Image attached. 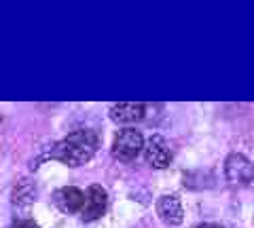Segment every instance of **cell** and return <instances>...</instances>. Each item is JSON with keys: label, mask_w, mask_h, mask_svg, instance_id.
<instances>
[{"label": "cell", "mask_w": 254, "mask_h": 228, "mask_svg": "<svg viewBox=\"0 0 254 228\" xmlns=\"http://www.w3.org/2000/svg\"><path fill=\"white\" fill-rule=\"evenodd\" d=\"M100 148V136L93 129H78L72 131L68 137L60 139L58 144L51 148L49 159L60 161L68 167H81V165L89 163Z\"/></svg>", "instance_id": "6da1fadb"}, {"label": "cell", "mask_w": 254, "mask_h": 228, "mask_svg": "<svg viewBox=\"0 0 254 228\" xmlns=\"http://www.w3.org/2000/svg\"><path fill=\"white\" fill-rule=\"evenodd\" d=\"M144 150V137L142 133L136 129H123L115 136L113 141V154L117 156L119 161L123 163H129L133 161L136 156Z\"/></svg>", "instance_id": "7a4b0ae2"}, {"label": "cell", "mask_w": 254, "mask_h": 228, "mask_svg": "<svg viewBox=\"0 0 254 228\" xmlns=\"http://www.w3.org/2000/svg\"><path fill=\"white\" fill-rule=\"evenodd\" d=\"M225 176L229 180V184L246 186L254 180V165L246 159L244 154L233 152V154H229L225 161Z\"/></svg>", "instance_id": "3957f363"}, {"label": "cell", "mask_w": 254, "mask_h": 228, "mask_svg": "<svg viewBox=\"0 0 254 228\" xmlns=\"http://www.w3.org/2000/svg\"><path fill=\"white\" fill-rule=\"evenodd\" d=\"M106 207H108V192L100 184H93V186H89V190H87V199H85V207L81 211V218L85 222H93V220H98L106 214Z\"/></svg>", "instance_id": "277c9868"}, {"label": "cell", "mask_w": 254, "mask_h": 228, "mask_svg": "<svg viewBox=\"0 0 254 228\" xmlns=\"http://www.w3.org/2000/svg\"><path fill=\"white\" fill-rule=\"evenodd\" d=\"M144 159L150 167L155 169H165L172 163V150L161 136H153L144 144Z\"/></svg>", "instance_id": "5b68a950"}, {"label": "cell", "mask_w": 254, "mask_h": 228, "mask_svg": "<svg viewBox=\"0 0 254 228\" xmlns=\"http://www.w3.org/2000/svg\"><path fill=\"white\" fill-rule=\"evenodd\" d=\"M146 114V104L142 101H121L110 108V119L119 125H133L140 123Z\"/></svg>", "instance_id": "8992f818"}, {"label": "cell", "mask_w": 254, "mask_h": 228, "mask_svg": "<svg viewBox=\"0 0 254 228\" xmlns=\"http://www.w3.org/2000/svg\"><path fill=\"white\" fill-rule=\"evenodd\" d=\"M85 199L87 194L76 186H66V188H60L55 192V205L60 207V211L64 214H76V211H83L85 207Z\"/></svg>", "instance_id": "52a82bcc"}, {"label": "cell", "mask_w": 254, "mask_h": 228, "mask_svg": "<svg viewBox=\"0 0 254 228\" xmlns=\"http://www.w3.org/2000/svg\"><path fill=\"white\" fill-rule=\"evenodd\" d=\"M157 214L168 226H178L185 220V211H182L180 199L176 194H163L157 201Z\"/></svg>", "instance_id": "ba28073f"}, {"label": "cell", "mask_w": 254, "mask_h": 228, "mask_svg": "<svg viewBox=\"0 0 254 228\" xmlns=\"http://www.w3.org/2000/svg\"><path fill=\"white\" fill-rule=\"evenodd\" d=\"M34 199V190L30 188L28 180H21V182L15 186V203H30Z\"/></svg>", "instance_id": "9c48e42d"}, {"label": "cell", "mask_w": 254, "mask_h": 228, "mask_svg": "<svg viewBox=\"0 0 254 228\" xmlns=\"http://www.w3.org/2000/svg\"><path fill=\"white\" fill-rule=\"evenodd\" d=\"M13 228H41V226H38L36 222H32V220H21V222H17Z\"/></svg>", "instance_id": "30bf717a"}, {"label": "cell", "mask_w": 254, "mask_h": 228, "mask_svg": "<svg viewBox=\"0 0 254 228\" xmlns=\"http://www.w3.org/2000/svg\"><path fill=\"white\" fill-rule=\"evenodd\" d=\"M195 228H222L220 224H210V222H205V224H197Z\"/></svg>", "instance_id": "8fae6325"}]
</instances>
